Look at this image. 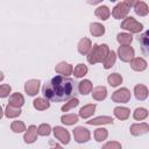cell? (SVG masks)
Here are the masks:
<instances>
[{
	"instance_id": "33",
	"label": "cell",
	"mask_w": 149,
	"mask_h": 149,
	"mask_svg": "<svg viewBox=\"0 0 149 149\" xmlns=\"http://www.w3.org/2000/svg\"><path fill=\"white\" fill-rule=\"evenodd\" d=\"M87 71H88L87 66H86L85 64L80 63V64H78V65L73 69L72 72H73V74H74L76 78H81V77H84V76L87 73Z\"/></svg>"
},
{
	"instance_id": "28",
	"label": "cell",
	"mask_w": 149,
	"mask_h": 149,
	"mask_svg": "<svg viewBox=\"0 0 149 149\" xmlns=\"http://www.w3.org/2000/svg\"><path fill=\"white\" fill-rule=\"evenodd\" d=\"M116 41L121 45H130L133 41V36L132 34H128V33H120L116 35Z\"/></svg>"
},
{
	"instance_id": "19",
	"label": "cell",
	"mask_w": 149,
	"mask_h": 149,
	"mask_svg": "<svg viewBox=\"0 0 149 149\" xmlns=\"http://www.w3.org/2000/svg\"><path fill=\"white\" fill-rule=\"evenodd\" d=\"M78 51L81 54V55H87L92 48V43H91V40L87 38V37H83L79 42H78Z\"/></svg>"
},
{
	"instance_id": "38",
	"label": "cell",
	"mask_w": 149,
	"mask_h": 149,
	"mask_svg": "<svg viewBox=\"0 0 149 149\" xmlns=\"http://www.w3.org/2000/svg\"><path fill=\"white\" fill-rule=\"evenodd\" d=\"M12 91V87L9 84H2L0 85V98H6L9 95Z\"/></svg>"
},
{
	"instance_id": "30",
	"label": "cell",
	"mask_w": 149,
	"mask_h": 149,
	"mask_svg": "<svg viewBox=\"0 0 149 149\" xmlns=\"http://www.w3.org/2000/svg\"><path fill=\"white\" fill-rule=\"evenodd\" d=\"M3 114H5L8 119L17 118V116H20V114H21V108H15V107H12L10 105H7V106H6V109H5V112H3Z\"/></svg>"
},
{
	"instance_id": "2",
	"label": "cell",
	"mask_w": 149,
	"mask_h": 149,
	"mask_svg": "<svg viewBox=\"0 0 149 149\" xmlns=\"http://www.w3.org/2000/svg\"><path fill=\"white\" fill-rule=\"evenodd\" d=\"M109 52V47L107 44H94L90 52L87 54V61L90 64L102 63L105 57Z\"/></svg>"
},
{
	"instance_id": "17",
	"label": "cell",
	"mask_w": 149,
	"mask_h": 149,
	"mask_svg": "<svg viewBox=\"0 0 149 149\" xmlns=\"http://www.w3.org/2000/svg\"><path fill=\"white\" fill-rule=\"evenodd\" d=\"M134 12L140 16H146L149 13V7L144 1H134Z\"/></svg>"
},
{
	"instance_id": "40",
	"label": "cell",
	"mask_w": 149,
	"mask_h": 149,
	"mask_svg": "<svg viewBox=\"0 0 149 149\" xmlns=\"http://www.w3.org/2000/svg\"><path fill=\"white\" fill-rule=\"evenodd\" d=\"M50 149H63V147L62 146H59V144H55L54 147H51Z\"/></svg>"
},
{
	"instance_id": "3",
	"label": "cell",
	"mask_w": 149,
	"mask_h": 149,
	"mask_svg": "<svg viewBox=\"0 0 149 149\" xmlns=\"http://www.w3.org/2000/svg\"><path fill=\"white\" fill-rule=\"evenodd\" d=\"M133 2L132 0H125V1H120L119 3H116V6L113 8L112 10V15L114 19H125L127 17L129 10H130V7L133 6Z\"/></svg>"
},
{
	"instance_id": "8",
	"label": "cell",
	"mask_w": 149,
	"mask_h": 149,
	"mask_svg": "<svg viewBox=\"0 0 149 149\" xmlns=\"http://www.w3.org/2000/svg\"><path fill=\"white\" fill-rule=\"evenodd\" d=\"M54 135L55 137L63 144H68L70 142V133L64 128V127H61V126H56L54 129Z\"/></svg>"
},
{
	"instance_id": "25",
	"label": "cell",
	"mask_w": 149,
	"mask_h": 149,
	"mask_svg": "<svg viewBox=\"0 0 149 149\" xmlns=\"http://www.w3.org/2000/svg\"><path fill=\"white\" fill-rule=\"evenodd\" d=\"M33 106L37 111H45V109H48L50 107V102L45 98H36L33 101Z\"/></svg>"
},
{
	"instance_id": "9",
	"label": "cell",
	"mask_w": 149,
	"mask_h": 149,
	"mask_svg": "<svg viewBox=\"0 0 149 149\" xmlns=\"http://www.w3.org/2000/svg\"><path fill=\"white\" fill-rule=\"evenodd\" d=\"M40 80L38 79H30L28 80L26 84H24V91L28 95L33 97V95H36L38 93V90H40Z\"/></svg>"
},
{
	"instance_id": "35",
	"label": "cell",
	"mask_w": 149,
	"mask_h": 149,
	"mask_svg": "<svg viewBox=\"0 0 149 149\" xmlns=\"http://www.w3.org/2000/svg\"><path fill=\"white\" fill-rule=\"evenodd\" d=\"M10 129H12L14 133H22V132H24L27 128H26V125H24L23 121L16 120V121H13V122H12Z\"/></svg>"
},
{
	"instance_id": "31",
	"label": "cell",
	"mask_w": 149,
	"mask_h": 149,
	"mask_svg": "<svg viewBox=\"0 0 149 149\" xmlns=\"http://www.w3.org/2000/svg\"><path fill=\"white\" fill-rule=\"evenodd\" d=\"M107 81L112 87H116L122 83V76L119 73H112L107 77Z\"/></svg>"
},
{
	"instance_id": "36",
	"label": "cell",
	"mask_w": 149,
	"mask_h": 149,
	"mask_svg": "<svg viewBox=\"0 0 149 149\" xmlns=\"http://www.w3.org/2000/svg\"><path fill=\"white\" fill-rule=\"evenodd\" d=\"M51 133V126L49 123H41L37 127V134L41 136H48Z\"/></svg>"
},
{
	"instance_id": "27",
	"label": "cell",
	"mask_w": 149,
	"mask_h": 149,
	"mask_svg": "<svg viewBox=\"0 0 149 149\" xmlns=\"http://www.w3.org/2000/svg\"><path fill=\"white\" fill-rule=\"evenodd\" d=\"M115 61H116V54H115V51H113V50L111 51V50H109L108 55L105 57V59H104V62H102V65H104V68H105L106 70H108V69H111V68L114 65Z\"/></svg>"
},
{
	"instance_id": "32",
	"label": "cell",
	"mask_w": 149,
	"mask_h": 149,
	"mask_svg": "<svg viewBox=\"0 0 149 149\" xmlns=\"http://www.w3.org/2000/svg\"><path fill=\"white\" fill-rule=\"evenodd\" d=\"M107 136H108V132H107L106 128L100 127V128H97V129L94 130V139H95L97 142H102V141H105V140L107 139Z\"/></svg>"
},
{
	"instance_id": "16",
	"label": "cell",
	"mask_w": 149,
	"mask_h": 149,
	"mask_svg": "<svg viewBox=\"0 0 149 149\" xmlns=\"http://www.w3.org/2000/svg\"><path fill=\"white\" fill-rule=\"evenodd\" d=\"M92 98L97 101H102L107 97V88L105 86H97L92 88Z\"/></svg>"
},
{
	"instance_id": "37",
	"label": "cell",
	"mask_w": 149,
	"mask_h": 149,
	"mask_svg": "<svg viewBox=\"0 0 149 149\" xmlns=\"http://www.w3.org/2000/svg\"><path fill=\"white\" fill-rule=\"evenodd\" d=\"M79 105V100L77 99V98H71L65 105H63L62 106V112H68V111H70L71 108H74V107H77Z\"/></svg>"
},
{
	"instance_id": "41",
	"label": "cell",
	"mask_w": 149,
	"mask_h": 149,
	"mask_svg": "<svg viewBox=\"0 0 149 149\" xmlns=\"http://www.w3.org/2000/svg\"><path fill=\"white\" fill-rule=\"evenodd\" d=\"M3 116V111H2V107L0 106V119Z\"/></svg>"
},
{
	"instance_id": "6",
	"label": "cell",
	"mask_w": 149,
	"mask_h": 149,
	"mask_svg": "<svg viewBox=\"0 0 149 149\" xmlns=\"http://www.w3.org/2000/svg\"><path fill=\"white\" fill-rule=\"evenodd\" d=\"M72 133H73V137H74L76 142H78V143H86L91 137V134H90L88 129L83 127V126L76 127Z\"/></svg>"
},
{
	"instance_id": "15",
	"label": "cell",
	"mask_w": 149,
	"mask_h": 149,
	"mask_svg": "<svg viewBox=\"0 0 149 149\" xmlns=\"http://www.w3.org/2000/svg\"><path fill=\"white\" fill-rule=\"evenodd\" d=\"M134 94L137 100H146L148 98V87L143 84H137L134 87Z\"/></svg>"
},
{
	"instance_id": "7",
	"label": "cell",
	"mask_w": 149,
	"mask_h": 149,
	"mask_svg": "<svg viewBox=\"0 0 149 149\" xmlns=\"http://www.w3.org/2000/svg\"><path fill=\"white\" fill-rule=\"evenodd\" d=\"M118 56L122 62H130L134 56H135V51L133 49V47L130 45H120L118 49Z\"/></svg>"
},
{
	"instance_id": "4",
	"label": "cell",
	"mask_w": 149,
	"mask_h": 149,
	"mask_svg": "<svg viewBox=\"0 0 149 149\" xmlns=\"http://www.w3.org/2000/svg\"><path fill=\"white\" fill-rule=\"evenodd\" d=\"M121 28L125 29V30H128V31H130L133 34H139V33L142 31L143 24L140 23L139 21H136L133 16H127L121 22Z\"/></svg>"
},
{
	"instance_id": "26",
	"label": "cell",
	"mask_w": 149,
	"mask_h": 149,
	"mask_svg": "<svg viewBox=\"0 0 149 149\" xmlns=\"http://www.w3.org/2000/svg\"><path fill=\"white\" fill-rule=\"evenodd\" d=\"M148 36H149V31H144L143 34H141L139 36V42L141 44V49H142L144 55L149 54V41H148L149 37Z\"/></svg>"
},
{
	"instance_id": "18",
	"label": "cell",
	"mask_w": 149,
	"mask_h": 149,
	"mask_svg": "<svg viewBox=\"0 0 149 149\" xmlns=\"http://www.w3.org/2000/svg\"><path fill=\"white\" fill-rule=\"evenodd\" d=\"M8 102H9L8 105H10L12 107L21 108V107L23 106V104H24V98H23V95H22L21 93L15 92V93H13V94L10 95V98H9V101H8Z\"/></svg>"
},
{
	"instance_id": "39",
	"label": "cell",
	"mask_w": 149,
	"mask_h": 149,
	"mask_svg": "<svg viewBox=\"0 0 149 149\" xmlns=\"http://www.w3.org/2000/svg\"><path fill=\"white\" fill-rule=\"evenodd\" d=\"M101 149H122V146L118 141H109L102 146Z\"/></svg>"
},
{
	"instance_id": "21",
	"label": "cell",
	"mask_w": 149,
	"mask_h": 149,
	"mask_svg": "<svg viewBox=\"0 0 149 149\" xmlns=\"http://www.w3.org/2000/svg\"><path fill=\"white\" fill-rule=\"evenodd\" d=\"M95 107H97L95 104H87V105L83 106L79 109V115L78 116H80L83 119H87V118L92 116L93 113H94V111H95Z\"/></svg>"
},
{
	"instance_id": "10",
	"label": "cell",
	"mask_w": 149,
	"mask_h": 149,
	"mask_svg": "<svg viewBox=\"0 0 149 149\" xmlns=\"http://www.w3.org/2000/svg\"><path fill=\"white\" fill-rule=\"evenodd\" d=\"M130 134L134 136H140L143 134H147L149 132V125L147 122H141V123H134L129 128Z\"/></svg>"
},
{
	"instance_id": "14",
	"label": "cell",
	"mask_w": 149,
	"mask_h": 149,
	"mask_svg": "<svg viewBox=\"0 0 149 149\" xmlns=\"http://www.w3.org/2000/svg\"><path fill=\"white\" fill-rule=\"evenodd\" d=\"M114 121V119L109 115H104V116H98L94 119H91L88 121H86L87 125H92V126H98V125H112Z\"/></svg>"
},
{
	"instance_id": "1",
	"label": "cell",
	"mask_w": 149,
	"mask_h": 149,
	"mask_svg": "<svg viewBox=\"0 0 149 149\" xmlns=\"http://www.w3.org/2000/svg\"><path fill=\"white\" fill-rule=\"evenodd\" d=\"M77 92L76 83L73 79L64 76H55L42 87L43 95L50 101H66L74 98Z\"/></svg>"
},
{
	"instance_id": "24",
	"label": "cell",
	"mask_w": 149,
	"mask_h": 149,
	"mask_svg": "<svg viewBox=\"0 0 149 149\" xmlns=\"http://www.w3.org/2000/svg\"><path fill=\"white\" fill-rule=\"evenodd\" d=\"M90 33L95 37L102 36L105 34V27L99 22H92L90 23Z\"/></svg>"
},
{
	"instance_id": "11",
	"label": "cell",
	"mask_w": 149,
	"mask_h": 149,
	"mask_svg": "<svg viewBox=\"0 0 149 149\" xmlns=\"http://www.w3.org/2000/svg\"><path fill=\"white\" fill-rule=\"evenodd\" d=\"M37 135H38L37 134V127L31 125V126L28 127V129H26V133L23 135V140H24L26 143L31 144L37 140Z\"/></svg>"
},
{
	"instance_id": "23",
	"label": "cell",
	"mask_w": 149,
	"mask_h": 149,
	"mask_svg": "<svg viewBox=\"0 0 149 149\" xmlns=\"http://www.w3.org/2000/svg\"><path fill=\"white\" fill-rule=\"evenodd\" d=\"M113 113H114V116L118 118L119 120H127L130 115V111L129 108L127 107H121V106H118L113 109Z\"/></svg>"
},
{
	"instance_id": "5",
	"label": "cell",
	"mask_w": 149,
	"mask_h": 149,
	"mask_svg": "<svg viewBox=\"0 0 149 149\" xmlns=\"http://www.w3.org/2000/svg\"><path fill=\"white\" fill-rule=\"evenodd\" d=\"M130 100V91L127 87H121L112 94V101L118 104H126Z\"/></svg>"
},
{
	"instance_id": "22",
	"label": "cell",
	"mask_w": 149,
	"mask_h": 149,
	"mask_svg": "<svg viewBox=\"0 0 149 149\" xmlns=\"http://www.w3.org/2000/svg\"><path fill=\"white\" fill-rule=\"evenodd\" d=\"M94 14H95V16H97L98 19L105 21V20H107V19L111 16V10H109V8H108L107 6L101 5V6H99V7L95 8Z\"/></svg>"
},
{
	"instance_id": "13",
	"label": "cell",
	"mask_w": 149,
	"mask_h": 149,
	"mask_svg": "<svg viewBox=\"0 0 149 149\" xmlns=\"http://www.w3.org/2000/svg\"><path fill=\"white\" fill-rule=\"evenodd\" d=\"M130 66L134 71H144L147 69V61L142 57H134L130 62Z\"/></svg>"
},
{
	"instance_id": "34",
	"label": "cell",
	"mask_w": 149,
	"mask_h": 149,
	"mask_svg": "<svg viewBox=\"0 0 149 149\" xmlns=\"http://www.w3.org/2000/svg\"><path fill=\"white\" fill-rule=\"evenodd\" d=\"M147 116H148V111H147L146 108H143V107L136 108V109L134 111V113H133V118H134L135 120H137V121L144 120Z\"/></svg>"
},
{
	"instance_id": "29",
	"label": "cell",
	"mask_w": 149,
	"mask_h": 149,
	"mask_svg": "<svg viewBox=\"0 0 149 149\" xmlns=\"http://www.w3.org/2000/svg\"><path fill=\"white\" fill-rule=\"evenodd\" d=\"M78 119H79V116L77 114L72 113V114H64V115H62L61 121H62V123H64L66 126H72V125L78 122Z\"/></svg>"
},
{
	"instance_id": "42",
	"label": "cell",
	"mask_w": 149,
	"mask_h": 149,
	"mask_svg": "<svg viewBox=\"0 0 149 149\" xmlns=\"http://www.w3.org/2000/svg\"><path fill=\"white\" fill-rule=\"evenodd\" d=\"M3 78H5V76H3V73L0 71V81H1V80H3Z\"/></svg>"
},
{
	"instance_id": "12",
	"label": "cell",
	"mask_w": 149,
	"mask_h": 149,
	"mask_svg": "<svg viewBox=\"0 0 149 149\" xmlns=\"http://www.w3.org/2000/svg\"><path fill=\"white\" fill-rule=\"evenodd\" d=\"M55 71H56V73H59V76L68 77L69 74L72 73L73 68H72L71 64H69V63H66V62H61V63H58V64L55 66Z\"/></svg>"
},
{
	"instance_id": "20",
	"label": "cell",
	"mask_w": 149,
	"mask_h": 149,
	"mask_svg": "<svg viewBox=\"0 0 149 149\" xmlns=\"http://www.w3.org/2000/svg\"><path fill=\"white\" fill-rule=\"evenodd\" d=\"M92 88H93V85H92L91 80H88V79H84V80L79 81L78 83V87H77L78 92L80 94H83V95H86V94L91 93Z\"/></svg>"
}]
</instances>
